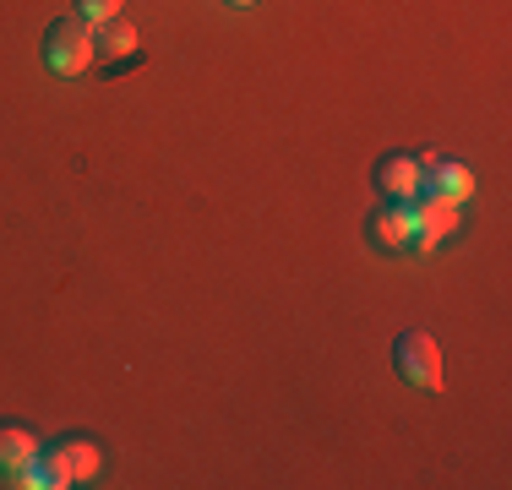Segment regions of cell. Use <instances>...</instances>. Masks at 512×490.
<instances>
[{
    "label": "cell",
    "mask_w": 512,
    "mask_h": 490,
    "mask_svg": "<svg viewBox=\"0 0 512 490\" xmlns=\"http://www.w3.org/2000/svg\"><path fill=\"white\" fill-rule=\"evenodd\" d=\"M77 17L93 22V28H104L109 17H120V0H77Z\"/></svg>",
    "instance_id": "30bf717a"
},
{
    "label": "cell",
    "mask_w": 512,
    "mask_h": 490,
    "mask_svg": "<svg viewBox=\"0 0 512 490\" xmlns=\"http://www.w3.org/2000/svg\"><path fill=\"white\" fill-rule=\"evenodd\" d=\"M93 44H99V55H109V60L120 66V60H137V44H142V39H137V28H131V22L109 17V22H104V33H99Z\"/></svg>",
    "instance_id": "ba28073f"
},
{
    "label": "cell",
    "mask_w": 512,
    "mask_h": 490,
    "mask_svg": "<svg viewBox=\"0 0 512 490\" xmlns=\"http://www.w3.org/2000/svg\"><path fill=\"white\" fill-rule=\"evenodd\" d=\"M420 158H387L382 169H376V186H382L387 196H393V202H404V196H414L420 191Z\"/></svg>",
    "instance_id": "52a82bcc"
},
{
    "label": "cell",
    "mask_w": 512,
    "mask_h": 490,
    "mask_svg": "<svg viewBox=\"0 0 512 490\" xmlns=\"http://www.w3.org/2000/svg\"><path fill=\"white\" fill-rule=\"evenodd\" d=\"M371 240L382 245V251H398V245H409V240H414V207H404V202L382 207V213L371 218Z\"/></svg>",
    "instance_id": "8992f818"
},
{
    "label": "cell",
    "mask_w": 512,
    "mask_h": 490,
    "mask_svg": "<svg viewBox=\"0 0 512 490\" xmlns=\"http://www.w3.org/2000/svg\"><path fill=\"white\" fill-rule=\"evenodd\" d=\"M39 436L33 431H22V425H0V474H6L11 485H22L28 480V469L39 463Z\"/></svg>",
    "instance_id": "277c9868"
},
{
    "label": "cell",
    "mask_w": 512,
    "mask_h": 490,
    "mask_svg": "<svg viewBox=\"0 0 512 490\" xmlns=\"http://www.w3.org/2000/svg\"><path fill=\"white\" fill-rule=\"evenodd\" d=\"M458 229V202H447V196H431L425 207H414V235H420V245L431 251L436 240H447Z\"/></svg>",
    "instance_id": "5b68a950"
},
{
    "label": "cell",
    "mask_w": 512,
    "mask_h": 490,
    "mask_svg": "<svg viewBox=\"0 0 512 490\" xmlns=\"http://www.w3.org/2000/svg\"><path fill=\"white\" fill-rule=\"evenodd\" d=\"M39 474H44V485H50V490L93 480V474H99V447H93V441H60V447L39 452Z\"/></svg>",
    "instance_id": "7a4b0ae2"
},
{
    "label": "cell",
    "mask_w": 512,
    "mask_h": 490,
    "mask_svg": "<svg viewBox=\"0 0 512 490\" xmlns=\"http://www.w3.org/2000/svg\"><path fill=\"white\" fill-rule=\"evenodd\" d=\"M235 6H251V0H235Z\"/></svg>",
    "instance_id": "8fae6325"
},
{
    "label": "cell",
    "mask_w": 512,
    "mask_h": 490,
    "mask_svg": "<svg viewBox=\"0 0 512 490\" xmlns=\"http://www.w3.org/2000/svg\"><path fill=\"white\" fill-rule=\"evenodd\" d=\"M99 33H93V22L82 17H60L50 33H44V66L55 71V77H77V71H88V60L99 55Z\"/></svg>",
    "instance_id": "6da1fadb"
},
{
    "label": "cell",
    "mask_w": 512,
    "mask_h": 490,
    "mask_svg": "<svg viewBox=\"0 0 512 490\" xmlns=\"http://www.w3.org/2000/svg\"><path fill=\"white\" fill-rule=\"evenodd\" d=\"M474 191V175L463 164H431V196H447V202H463Z\"/></svg>",
    "instance_id": "9c48e42d"
},
{
    "label": "cell",
    "mask_w": 512,
    "mask_h": 490,
    "mask_svg": "<svg viewBox=\"0 0 512 490\" xmlns=\"http://www.w3.org/2000/svg\"><path fill=\"white\" fill-rule=\"evenodd\" d=\"M393 354H398V371H404V382L425 387V392H442V349H436L431 333H404Z\"/></svg>",
    "instance_id": "3957f363"
}]
</instances>
